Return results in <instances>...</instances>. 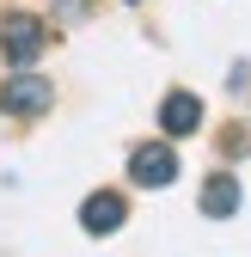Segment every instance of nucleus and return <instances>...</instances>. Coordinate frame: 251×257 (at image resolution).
Masks as SVG:
<instances>
[{"label":"nucleus","instance_id":"1","mask_svg":"<svg viewBox=\"0 0 251 257\" xmlns=\"http://www.w3.org/2000/svg\"><path fill=\"white\" fill-rule=\"evenodd\" d=\"M43 43H49V31H43L37 13H7L0 19V55H7L13 68H31V61L43 55Z\"/></svg>","mask_w":251,"mask_h":257},{"label":"nucleus","instance_id":"2","mask_svg":"<svg viewBox=\"0 0 251 257\" xmlns=\"http://www.w3.org/2000/svg\"><path fill=\"white\" fill-rule=\"evenodd\" d=\"M49 104H55V86L43 74H13L7 86H0V110L7 116H43Z\"/></svg>","mask_w":251,"mask_h":257},{"label":"nucleus","instance_id":"5","mask_svg":"<svg viewBox=\"0 0 251 257\" xmlns=\"http://www.w3.org/2000/svg\"><path fill=\"white\" fill-rule=\"evenodd\" d=\"M160 128L166 135H196L202 128V98L196 92H166L160 98Z\"/></svg>","mask_w":251,"mask_h":257},{"label":"nucleus","instance_id":"4","mask_svg":"<svg viewBox=\"0 0 251 257\" xmlns=\"http://www.w3.org/2000/svg\"><path fill=\"white\" fill-rule=\"evenodd\" d=\"M122 220H129V202H122L116 190H92V196L80 202V227H86L92 239H110Z\"/></svg>","mask_w":251,"mask_h":257},{"label":"nucleus","instance_id":"3","mask_svg":"<svg viewBox=\"0 0 251 257\" xmlns=\"http://www.w3.org/2000/svg\"><path fill=\"white\" fill-rule=\"evenodd\" d=\"M129 178H135L141 190H166V184L178 178V153H172V141H141V147L129 153Z\"/></svg>","mask_w":251,"mask_h":257},{"label":"nucleus","instance_id":"6","mask_svg":"<svg viewBox=\"0 0 251 257\" xmlns=\"http://www.w3.org/2000/svg\"><path fill=\"white\" fill-rule=\"evenodd\" d=\"M202 214H208V220H227V214H239V184H233L227 172H214V178L202 184Z\"/></svg>","mask_w":251,"mask_h":257}]
</instances>
